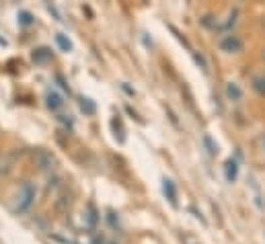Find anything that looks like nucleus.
<instances>
[{
	"instance_id": "6e6552de",
	"label": "nucleus",
	"mask_w": 265,
	"mask_h": 244,
	"mask_svg": "<svg viewBox=\"0 0 265 244\" xmlns=\"http://www.w3.org/2000/svg\"><path fill=\"white\" fill-rule=\"evenodd\" d=\"M48 60H52V50H48V48H40V50H35V52H33V62L44 64V62H48Z\"/></svg>"
},
{
	"instance_id": "20e7f679",
	"label": "nucleus",
	"mask_w": 265,
	"mask_h": 244,
	"mask_svg": "<svg viewBox=\"0 0 265 244\" xmlns=\"http://www.w3.org/2000/svg\"><path fill=\"white\" fill-rule=\"evenodd\" d=\"M15 169V158L9 152H0V177L11 175Z\"/></svg>"
},
{
	"instance_id": "0eeeda50",
	"label": "nucleus",
	"mask_w": 265,
	"mask_h": 244,
	"mask_svg": "<svg viewBox=\"0 0 265 244\" xmlns=\"http://www.w3.org/2000/svg\"><path fill=\"white\" fill-rule=\"evenodd\" d=\"M237 173H239V165H237V160L229 158V160H226V165H224V175H226V181H229V183H235Z\"/></svg>"
},
{
	"instance_id": "f257e3e1",
	"label": "nucleus",
	"mask_w": 265,
	"mask_h": 244,
	"mask_svg": "<svg viewBox=\"0 0 265 244\" xmlns=\"http://www.w3.org/2000/svg\"><path fill=\"white\" fill-rule=\"evenodd\" d=\"M33 201H35V187H33V183H23V185L19 187V193H17L15 212H17V214L29 212V208L33 206Z\"/></svg>"
},
{
	"instance_id": "9d476101",
	"label": "nucleus",
	"mask_w": 265,
	"mask_h": 244,
	"mask_svg": "<svg viewBox=\"0 0 265 244\" xmlns=\"http://www.w3.org/2000/svg\"><path fill=\"white\" fill-rule=\"evenodd\" d=\"M56 44L60 46V50H62V52H72V42H70V39H68L66 35L58 33V35H56Z\"/></svg>"
},
{
	"instance_id": "f3484780",
	"label": "nucleus",
	"mask_w": 265,
	"mask_h": 244,
	"mask_svg": "<svg viewBox=\"0 0 265 244\" xmlns=\"http://www.w3.org/2000/svg\"><path fill=\"white\" fill-rule=\"evenodd\" d=\"M93 244H103V240H101V238H95V242H93Z\"/></svg>"
},
{
	"instance_id": "ddd939ff",
	"label": "nucleus",
	"mask_w": 265,
	"mask_h": 244,
	"mask_svg": "<svg viewBox=\"0 0 265 244\" xmlns=\"http://www.w3.org/2000/svg\"><path fill=\"white\" fill-rule=\"evenodd\" d=\"M33 23H35V21H33L31 13H27V11H21V13H19V25L29 27V25H33Z\"/></svg>"
},
{
	"instance_id": "423d86ee",
	"label": "nucleus",
	"mask_w": 265,
	"mask_h": 244,
	"mask_svg": "<svg viewBox=\"0 0 265 244\" xmlns=\"http://www.w3.org/2000/svg\"><path fill=\"white\" fill-rule=\"evenodd\" d=\"M163 191H165L167 199L171 201V206L177 208V187H175V183H173L171 179H165V181H163Z\"/></svg>"
},
{
	"instance_id": "39448f33",
	"label": "nucleus",
	"mask_w": 265,
	"mask_h": 244,
	"mask_svg": "<svg viewBox=\"0 0 265 244\" xmlns=\"http://www.w3.org/2000/svg\"><path fill=\"white\" fill-rule=\"evenodd\" d=\"M46 105H48L50 111H58V109L64 107V101H62V97H60L56 91H50V93L46 95Z\"/></svg>"
},
{
	"instance_id": "4468645a",
	"label": "nucleus",
	"mask_w": 265,
	"mask_h": 244,
	"mask_svg": "<svg viewBox=\"0 0 265 244\" xmlns=\"http://www.w3.org/2000/svg\"><path fill=\"white\" fill-rule=\"evenodd\" d=\"M97 216H99V214H97L95 206H93V203H89V218H87V220H89V226H91V228H95V226H97V222H99V218H97Z\"/></svg>"
},
{
	"instance_id": "f8f14e48",
	"label": "nucleus",
	"mask_w": 265,
	"mask_h": 244,
	"mask_svg": "<svg viewBox=\"0 0 265 244\" xmlns=\"http://www.w3.org/2000/svg\"><path fill=\"white\" fill-rule=\"evenodd\" d=\"M253 89H255L259 95L265 97V76H257V78L253 80Z\"/></svg>"
},
{
	"instance_id": "2eb2a0df",
	"label": "nucleus",
	"mask_w": 265,
	"mask_h": 244,
	"mask_svg": "<svg viewBox=\"0 0 265 244\" xmlns=\"http://www.w3.org/2000/svg\"><path fill=\"white\" fill-rule=\"evenodd\" d=\"M204 146L208 148V154H212V156L218 152V146L212 142V138H210V136H204Z\"/></svg>"
},
{
	"instance_id": "9b49d317",
	"label": "nucleus",
	"mask_w": 265,
	"mask_h": 244,
	"mask_svg": "<svg viewBox=\"0 0 265 244\" xmlns=\"http://www.w3.org/2000/svg\"><path fill=\"white\" fill-rule=\"evenodd\" d=\"M81 109H83L87 115H95V111H97V107H95V103H93L91 99H81Z\"/></svg>"
},
{
	"instance_id": "1a4fd4ad",
	"label": "nucleus",
	"mask_w": 265,
	"mask_h": 244,
	"mask_svg": "<svg viewBox=\"0 0 265 244\" xmlns=\"http://www.w3.org/2000/svg\"><path fill=\"white\" fill-rule=\"evenodd\" d=\"M226 97H229L231 101H241V97H243V91L239 89V85L231 83L229 87H226Z\"/></svg>"
},
{
	"instance_id": "dca6fc26",
	"label": "nucleus",
	"mask_w": 265,
	"mask_h": 244,
	"mask_svg": "<svg viewBox=\"0 0 265 244\" xmlns=\"http://www.w3.org/2000/svg\"><path fill=\"white\" fill-rule=\"evenodd\" d=\"M107 220H109V224H111V226H116V224H118V222H116V214H113V212H109Z\"/></svg>"
},
{
	"instance_id": "f03ea898",
	"label": "nucleus",
	"mask_w": 265,
	"mask_h": 244,
	"mask_svg": "<svg viewBox=\"0 0 265 244\" xmlns=\"http://www.w3.org/2000/svg\"><path fill=\"white\" fill-rule=\"evenodd\" d=\"M33 165L40 169V171L48 173V171H54L58 167V158L50 150H46V148H37L33 152Z\"/></svg>"
},
{
	"instance_id": "7ed1b4c3",
	"label": "nucleus",
	"mask_w": 265,
	"mask_h": 244,
	"mask_svg": "<svg viewBox=\"0 0 265 244\" xmlns=\"http://www.w3.org/2000/svg\"><path fill=\"white\" fill-rule=\"evenodd\" d=\"M220 50L226 52V54H239L243 50V42L237 35H226L220 42Z\"/></svg>"
}]
</instances>
